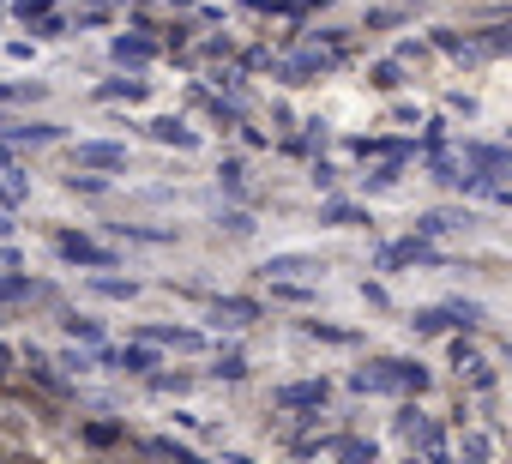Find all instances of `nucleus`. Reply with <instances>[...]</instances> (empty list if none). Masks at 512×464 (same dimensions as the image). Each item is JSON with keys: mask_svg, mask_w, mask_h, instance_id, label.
Masks as SVG:
<instances>
[{"mask_svg": "<svg viewBox=\"0 0 512 464\" xmlns=\"http://www.w3.org/2000/svg\"><path fill=\"white\" fill-rule=\"evenodd\" d=\"M79 157H85V163H115L121 151H109V145H91V151H79Z\"/></svg>", "mask_w": 512, "mask_h": 464, "instance_id": "f257e3e1", "label": "nucleus"}]
</instances>
